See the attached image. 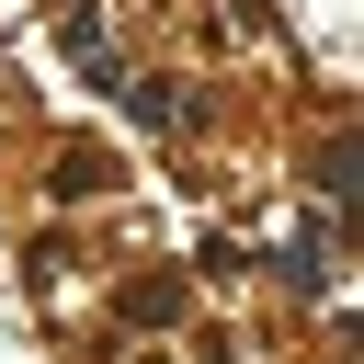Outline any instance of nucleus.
<instances>
[{
  "label": "nucleus",
  "instance_id": "nucleus-2",
  "mask_svg": "<svg viewBox=\"0 0 364 364\" xmlns=\"http://www.w3.org/2000/svg\"><path fill=\"white\" fill-rule=\"evenodd\" d=\"M182 318V273H136L125 284V330H171Z\"/></svg>",
  "mask_w": 364,
  "mask_h": 364
},
{
  "label": "nucleus",
  "instance_id": "nucleus-4",
  "mask_svg": "<svg viewBox=\"0 0 364 364\" xmlns=\"http://www.w3.org/2000/svg\"><path fill=\"white\" fill-rule=\"evenodd\" d=\"M284 284H296V296H318V284H330V228H296V250H284Z\"/></svg>",
  "mask_w": 364,
  "mask_h": 364
},
{
  "label": "nucleus",
  "instance_id": "nucleus-3",
  "mask_svg": "<svg viewBox=\"0 0 364 364\" xmlns=\"http://www.w3.org/2000/svg\"><path fill=\"white\" fill-rule=\"evenodd\" d=\"M57 193H68V205L114 193V159H102V148H57Z\"/></svg>",
  "mask_w": 364,
  "mask_h": 364
},
{
  "label": "nucleus",
  "instance_id": "nucleus-1",
  "mask_svg": "<svg viewBox=\"0 0 364 364\" xmlns=\"http://www.w3.org/2000/svg\"><path fill=\"white\" fill-rule=\"evenodd\" d=\"M114 91H125V80H114ZM125 114H136V125H159V136H193V125H205V102H182V80H136V91H125Z\"/></svg>",
  "mask_w": 364,
  "mask_h": 364
}]
</instances>
